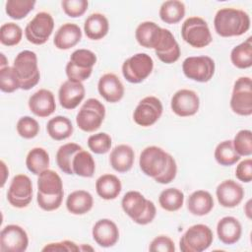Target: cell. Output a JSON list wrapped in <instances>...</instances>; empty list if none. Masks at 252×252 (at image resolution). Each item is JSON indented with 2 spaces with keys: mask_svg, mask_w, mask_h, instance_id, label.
I'll return each mask as SVG.
<instances>
[{
  "mask_svg": "<svg viewBox=\"0 0 252 252\" xmlns=\"http://www.w3.org/2000/svg\"><path fill=\"white\" fill-rule=\"evenodd\" d=\"M250 17L243 10L236 8H221L214 19L217 33L222 37L239 36L250 29Z\"/></svg>",
  "mask_w": 252,
  "mask_h": 252,
  "instance_id": "cell-1",
  "label": "cell"
},
{
  "mask_svg": "<svg viewBox=\"0 0 252 252\" xmlns=\"http://www.w3.org/2000/svg\"><path fill=\"white\" fill-rule=\"evenodd\" d=\"M121 206L125 214L138 224L146 225L154 220L157 209L154 202L145 198L138 191L127 192L121 201Z\"/></svg>",
  "mask_w": 252,
  "mask_h": 252,
  "instance_id": "cell-2",
  "label": "cell"
},
{
  "mask_svg": "<svg viewBox=\"0 0 252 252\" xmlns=\"http://www.w3.org/2000/svg\"><path fill=\"white\" fill-rule=\"evenodd\" d=\"M13 68L20 82V89L29 91L35 87L40 79L37 56L33 51L23 50L16 56Z\"/></svg>",
  "mask_w": 252,
  "mask_h": 252,
  "instance_id": "cell-3",
  "label": "cell"
},
{
  "mask_svg": "<svg viewBox=\"0 0 252 252\" xmlns=\"http://www.w3.org/2000/svg\"><path fill=\"white\" fill-rule=\"evenodd\" d=\"M96 63V55L89 49H77L66 64V75L68 80L83 82L89 79L93 72V67Z\"/></svg>",
  "mask_w": 252,
  "mask_h": 252,
  "instance_id": "cell-4",
  "label": "cell"
},
{
  "mask_svg": "<svg viewBox=\"0 0 252 252\" xmlns=\"http://www.w3.org/2000/svg\"><path fill=\"white\" fill-rule=\"evenodd\" d=\"M181 36L185 42L196 48L208 46L213 40L207 22L196 16L184 21L181 27Z\"/></svg>",
  "mask_w": 252,
  "mask_h": 252,
  "instance_id": "cell-5",
  "label": "cell"
},
{
  "mask_svg": "<svg viewBox=\"0 0 252 252\" xmlns=\"http://www.w3.org/2000/svg\"><path fill=\"white\" fill-rule=\"evenodd\" d=\"M212 229L203 223L190 226L179 240V248L182 252H202L213 243Z\"/></svg>",
  "mask_w": 252,
  "mask_h": 252,
  "instance_id": "cell-6",
  "label": "cell"
},
{
  "mask_svg": "<svg viewBox=\"0 0 252 252\" xmlns=\"http://www.w3.org/2000/svg\"><path fill=\"white\" fill-rule=\"evenodd\" d=\"M104 116V105L96 98H89L81 106L76 116V123L84 132H94L101 126Z\"/></svg>",
  "mask_w": 252,
  "mask_h": 252,
  "instance_id": "cell-7",
  "label": "cell"
},
{
  "mask_svg": "<svg viewBox=\"0 0 252 252\" xmlns=\"http://www.w3.org/2000/svg\"><path fill=\"white\" fill-rule=\"evenodd\" d=\"M170 156L171 155L167 154L159 147H147L142 151L140 155V168L147 176L153 177L155 179L163 173L167 166Z\"/></svg>",
  "mask_w": 252,
  "mask_h": 252,
  "instance_id": "cell-8",
  "label": "cell"
},
{
  "mask_svg": "<svg viewBox=\"0 0 252 252\" xmlns=\"http://www.w3.org/2000/svg\"><path fill=\"white\" fill-rule=\"evenodd\" d=\"M153 69V58L147 53L134 54L122 64L123 77L132 84L142 83L151 75Z\"/></svg>",
  "mask_w": 252,
  "mask_h": 252,
  "instance_id": "cell-9",
  "label": "cell"
},
{
  "mask_svg": "<svg viewBox=\"0 0 252 252\" xmlns=\"http://www.w3.org/2000/svg\"><path fill=\"white\" fill-rule=\"evenodd\" d=\"M230 108L234 113L241 116L252 114V83L250 77H240L234 82Z\"/></svg>",
  "mask_w": 252,
  "mask_h": 252,
  "instance_id": "cell-10",
  "label": "cell"
},
{
  "mask_svg": "<svg viewBox=\"0 0 252 252\" xmlns=\"http://www.w3.org/2000/svg\"><path fill=\"white\" fill-rule=\"evenodd\" d=\"M54 29V20L49 13L39 12L31 20L25 29V35L29 42L41 45L50 37Z\"/></svg>",
  "mask_w": 252,
  "mask_h": 252,
  "instance_id": "cell-11",
  "label": "cell"
},
{
  "mask_svg": "<svg viewBox=\"0 0 252 252\" xmlns=\"http://www.w3.org/2000/svg\"><path fill=\"white\" fill-rule=\"evenodd\" d=\"M216 70L215 61L209 56H190L182 63V71L184 75L193 81L206 83L209 82Z\"/></svg>",
  "mask_w": 252,
  "mask_h": 252,
  "instance_id": "cell-12",
  "label": "cell"
},
{
  "mask_svg": "<svg viewBox=\"0 0 252 252\" xmlns=\"http://www.w3.org/2000/svg\"><path fill=\"white\" fill-rule=\"evenodd\" d=\"M7 200L15 208H26L32 200V183L26 174L13 177L7 192Z\"/></svg>",
  "mask_w": 252,
  "mask_h": 252,
  "instance_id": "cell-13",
  "label": "cell"
},
{
  "mask_svg": "<svg viewBox=\"0 0 252 252\" xmlns=\"http://www.w3.org/2000/svg\"><path fill=\"white\" fill-rule=\"evenodd\" d=\"M162 103L161 101L153 95H149L141 99L136 106L133 119L136 124L149 127L154 125L162 114Z\"/></svg>",
  "mask_w": 252,
  "mask_h": 252,
  "instance_id": "cell-14",
  "label": "cell"
},
{
  "mask_svg": "<svg viewBox=\"0 0 252 252\" xmlns=\"http://www.w3.org/2000/svg\"><path fill=\"white\" fill-rule=\"evenodd\" d=\"M29 245L26 230L18 224H8L0 234V250L2 252H24Z\"/></svg>",
  "mask_w": 252,
  "mask_h": 252,
  "instance_id": "cell-15",
  "label": "cell"
},
{
  "mask_svg": "<svg viewBox=\"0 0 252 252\" xmlns=\"http://www.w3.org/2000/svg\"><path fill=\"white\" fill-rule=\"evenodd\" d=\"M170 106L172 111L180 117H188L195 115L200 107V99L192 90L181 89L177 91L171 97Z\"/></svg>",
  "mask_w": 252,
  "mask_h": 252,
  "instance_id": "cell-16",
  "label": "cell"
},
{
  "mask_svg": "<svg viewBox=\"0 0 252 252\" xmlns=\"http://www.w3.org/2000/svg\"><path fill=\"white\" fill-rule=\"evenodd\" d=\"M85 94L86 90L82 82L67 80L60 86L58 91L60 105L68 110L75 109L84 99Z\"/></svg>",
  "mask_w": 252,
  "mask_h": 252,
  "instance_id": "cell-17",
  "label": "cell"
},
{
  "mask_svg": "<svg viewBox=\"0 0 252 252\" xmlns=\"http://www.w3.org/2000/svg\"><path fill=\"white\" fill-rule=\"evenodd\" d=\"M154 49L158 58L165 64H172L176 62L181 53L179 44L171 32L163 28L161 35Z\"/></svg>",
  "mask_w": 252,
  "mask_h": 252,
  "instance_id": "cell-18",
  "label": "cell"
},
{
  "mask_svg": "<svg viewBox=\"0 0 252 252\" xmlns=\"http://www.w3.org/2000/svg\"><path fill=\"white\" fill-rule=\"evenodd\" d=\"M218 202L224 208L238 206L244 197L243 187L234 180L227 179L220 183L216 190Z\"/></svg>",
  "mask_w": 252,
  "mask_h": 252,
  "instance_id": "cell-19",
  "label": "cell"
},
{
  "mask_svg": "<svg viewBox=\"0 0 252 252\" xmlns=\"http://www.w3.org/2000/svg\"><path fill=\"white\" fill-rule=\"evenodd\" d=\"M30 110L38 117H48L56 109L54 94L51 91L40 89L29 98Z\"/></svg>",
  "mask_w": 252,
  "mask_h": 252,
  "instance_id": "cell-20",
  "label": "cell"
},
{
  "mask_svg": "<svg viewBox=\"0 0 252 252\" xmlns=\"http://www.w3.org/2000/svg\"><path fill=\"white\" fill-rule=\"evenodd\" d=\"M94 240L101 247H111L119 239V229L114 221L109 219L98 220L92 230Z\"/></svg>",
  "mask_w": 252,
  "mask_h": 252,
  "instance_id": "cell-21",
  "label": "cell"
},
{
  "mask_svg": "<svg viewBox=\"0 0 252 252\" xmlns=\"http://www.w3.org/2000/svg\"><path fill=\"white\" fill-rule=\"evenodd\" d=\"M97 91L106 101L112 103L118 102L124 95V86L113 73H106L99 78Z\"/></svg>",
  "mask_w": 252,
  "mask_h": 252,
  "instance_id": "cell-22",
  "label": "cell"
},
{
  "mask_svg": "<svg viewBox=\"0 0 252 252\" xmlns=\"http://www.w3.org/2000/svg\"><path fill=\"white\" fill-rule=\"evenodd\" d=\"M217 233L219 239L226 245L236 243L242 233V226L240 221L231 216L221 218L217 224Z\"/></svg>",
  "mask_w": 252,
  "mask_h": 252,
  "instance_id": "cell-23",
  "label": "cell"
},
{
  "mask_svg": "<svg viewBox=\"0 0 252 252\" xmlns=\"http://www.w3.org/2000/svg\"><path fill=\"white\" fill-rule=\"evenodd\" d=\"M82 38L80 27L73 23L63 24L56 32L53 39L55 47L61 50H67L77 45Z\"/></svg>",
  "mask_w": 252,
  "mask_h": 252,
  "instance_id": "cell-24",
  "label": "cell"
},
{
  "mask_svg": "<svg viewBox=\"0 0 252 252\" xmlns=\"http://www.w3.org/2000/svg\"><path fill=\"white\" fill-rule=\"evenodd\" d=\"M37 194L42 196H56L64 194L63 182L57 172L52 169H46L38 175Z\"/></svg>",
  "mask_w": 252,
  "mask_h": 252,
  "instance_id": "cell-25",
  "label": "cell"
},
{
  "mask_svg": "<svg viewBox=\"0 0 252 252\" xmlns=\"http://www.w3.org/2000/svg\"><path fill=\"white\" fill-rule=\"evenodd\" d=\"M135 159V154L132 147L128 145H118L110 153L109 162L112 168L120 173L129 171Z\"/></svg>",
  "mask_w": 252,
  "mask_h": 252,
  "instance_id": "cell-26",
  "label": "cell"
},
{
  "mask_svg": "<svg viewBox=\"0 0 252 252\" xmlns=\"http://www.w3.org/2000/svg\"><path fill=\"white\" fill-rule=\"evenodd\" d=\"M161 32L162 28L158 26L156 23L146 21L137 27L135 31V37L141 46L154 49L161 35Z\"/></svg>",
  "mask_w": 252,
  "mask_h": 252,
  "instance_id": "cell-27",
  "label": "cell"
},
{
  "mask_svg": "<svg viewBox=\"0 0 252 252\" xmlns=\"http://www.w3.org/2000/svg\"><path fill=\"white\" fill-rule=\"evenodd\" d=\"M93 205L92 194L85 190L73 191L66 199V208L73 215H85L92 210Z\"/></svg>",
  "mask_w": 252,
  "mask_h": 252,
  "instance_id": "cell-28",
  "label": "cell"
},
{
  "mask_svg": "<svg viewBox=\"0 0 252 252\" xmlns=\"http://www.w3.org/2000/svg\"><path fill=\"white\" fill-rule=\"evenodd\" d=\"M214 208V199L211 193L205 190L194 191L187 200V209L194 216L208 215Z\"/></svg>",
  "mask_w": 252,
  "mask_h": 252,
  "instance_id": "cell-29",
  "label": "cell"
},
{
  "mask_svg": "<svg viewBox=\"0 0 252 252\" xmlns=\"http://www.w3.org/2000/svg\"><path fill=\"white\" fill-rule=\"evenodd\" d=\"M109 31L107 18L100 13L91 14L85 21L84 32L90 39L98 40L104 37Z\"/></svg>",
  "mask_w": 252,
  "mask_h": 252,
  "instance_id": "cell-30",
  "label": "cell"
},
{
  "mask_svg": "<svg viewBox=\"0 0 252 252\" xmlns=\"http://www.w3.org/2000/svg\"><path fill=\"white\" fill-rule=\"evenodd\" d=\"M95 190L97 195L104 200H113L118 197L122 190V184L119 178L113 174H103L95 181Z\"/></svg>",
  "mask_w": 252,
  "mask_h": 252,
  "instance_id": "cell-31",
  "label": "cell"
},
{
  "mask_svg": "<svg viewBox=\"0 0 252 252\" xmlns=\"http://www.w3.org/2000/svg\"><path fill=\"white\" fill-rule=\"evenodd\" d=\"M47 134L55 141H62L69 138L74 131L72 122L65 116H55L46 125Z\"/></svg>",
  "mask_w": 252,
  "mask_h": 252,
  "instance_id": "cell-32",
  "label": "cell"
},
{
  "mask_svg": "<svg viewBox=\"0 0 252 252\" xmlns=\"http://www.w3.org/2000/svg\"><path fill=\"white\" fill-rule=\"evenodd\" d=\"M49 155L43 148L32 149L26 158V165L28 169L34 175H39L42 171L48 169Z\"/></svg>",
  "mask_w": 252,
  "mask_h": 252,
  "instance_id": "cell-33",
  "label": "cell"
},
{
  "mask_svg": "<svg viewBox=\"0 0 252 252\" xmlns=\"http://www.w3.org/2000/svg\"><path fill=\"white\" fill-rule=\"evenodd\" d=\"M185 16V5L178 0H168L159 8V18L165 24H177Z\"/></svg>",
  "mask_w": 252,
  "mask_h": 252,
  "instance_id": "cell-34",
  "label": "cell"
},
{
  "mask_svg": "<svg viewBox=\"0 0 252 252\" xmlns=\"http://www.w3.org/2000/svg\"><path fill=\"white\" fill-rule=\"evenodd\" d=\"M231 63L239 69H247L252 66V37H248L242 43L232 48L230 52Z\"/></svg>",
  "mask_w": 252,
  "mask_h": 252,
  "instance_id": "cell-35",
  "label": "cell"
},
{
  "mask_svg": "<svg viewBox=\"0 0 252 252\" xmlns=\"http://www.w3.org/2000/svg\"><path fill=\"white\" fill-rule=\"evenodd\" d=\"M83 150V148L76 143H67L62 145L56 153V162L58 167L66 174H74L72 168V161L75 155Z\"/></svg>",
  "mask_w": 252,
  "mask_h": 252,
  "instance_id": "cell-36",
  "label": "cell"
},
{
  "mask_svg": "<svg viewBox=\"0 0 252 252\" xmlns=\"http://www.w3.org/2000/svg\"><path fill=\"white\" fill-rule=\"evenodd\" d=\"M74 174L82 177H92L95 170V162L93 156L84 150L79 151L72 161Z\"/></svg>",
  "mask_w": 252,
  "mask_h": 252,
  "instance_id": "cell-37",
  "label": "cell"
},
{
  "mask_svg": "<svg viewBox=\"0 0 252 252\" xmlns=\"http://www.w3.org/2000/svg\"><path fill=\"white\" fill-rule=\"evenodd\" d=\"M160 207L167 212L178 211L184 203V194L177 188H167L160 192L158 197Z\"/></svg>",
  "mask_w": 252,
  "mask_h": 252,
  "instance_id": "cell-38",
  "label": "cell"
},
{
  "mask_svg": "<svg viewBox=\"0 0 252 252\" xmlns=\"http://www.w3.org/2000/svg\"><path fill=\"white\" fill-rule=\"evenodd\" d=\"M215 158L220 165L230 166L240 159V156L235 152L232 141L225 140L216 147Z\"/></svg>",
  "mask_w": 252,
  "mask_h": 252,
  "instance_id": "cell-39",
  "label": "cell"
},
{
  "mask_svg": "<svg viewBox=\"0 0 252 252\" xmlns=\"http://www.w3.org/2000/svg\"><path fill=\"white\" fill-rule=\"evenodd\" d=\"M35 3L33 0H8L5 4V11L10 18L21 20L33 10Z\"/></svg>",
  "mask_w": 252,
  "mask_h": 252,
  "instance_id": "cell-40",
  "label": "cell"
},
{
  "mask_svg": "<svg viewBox=\"0 0 252 252\" xmlns=\"http://www.w3.org/2000/svg\"><path fill=\"white\" fill-rule=\"evenodd\" d=\"M23 36L21 27L15 23H5L0 28V41L3 45L14 46L20 43Z\"/></svg>",
  "mask_w": 252,
  "mask_h": 252,
  "instance_id": "cell-41",
  "label": "cell"
},
{
  "mask_svg": "<svg viewBox=\"0 0 252 252\" xmlns=\"http://www.w3.org/2000/svg\"><path fill=\"white\" fill-rule=\"evenodd\" d=\"M235 152L240 157H249L252 155V132L244 129L237 132L232 141Z\"/></svg>",
  "mask_w": 252,
  "mask_h": 252,
  "instance_id": "cell-42",
  "label": "cell"
},
{
  "mask_svg": "<svg viewBox=\"0 0 252 252\" xmlns=\"http://www.w3.org/2000/svg\"><path fill=\"white\" fill-rule=\"evenodd\" d=\"M111 137L104 132L91 135L88 139L89 149L97 155L106 154L111 148Z\"/></svg>",
  "mask_w": 252,
  "mask_h": 252,
  "instance_id": "cell-43",
  "label": "cell"
},
{
  "mask_svg": "<svg viewBox=\"0 0 252 252\" xmlns=\"http://www.w3.org/2000/svg\"><path fill=\"white\" fill-rule=\"evenodd\" d=\"M0 89L4 93H13L20 89V82L13 66L0 69Z\"/></svg>",
  "mask_w": 252,
  "mask_h": 252,
  "instance_id": "cell-44",
  "label": "cell"
},
{
  "mask_svg": "<svg viewBox=\"0 0 252 252\" xmlns=\"http://www.w3.org/2000/svg\"><path fill=\"white\" fill-rule=\"evenodd\" d=\"M17 132L24 139H32L39 132L38 122L31 116H23L17 122Z\"/></svg>",
  "mask_w": 252,
  "mask_h": 252,
  "instance_id": "cell-45",
  "label": "cell"
},
{
  "mask_svg": "<svg viewBox=\"0 0 252 252\" xmlns=\"http://www.w3.org/2000/svg\"><path fill=\"white\" fill-rule=\"evenodd\" d=\"M61 6L68 17L78 18L86 13L89 2L87 0H63Z\"/></svg>",
  "mask_w": 252,
  "mask_h": 252,
  "instance_id": "cell-46",
  "label": "cell"
},
{
  "mask_svg": "<svg viewBox=\"0 0 252 252\" xmlns=\"http://www.w3.org/2000/svg\"><path fill=\"white\" fill-rule=\"evenodd\" d=\"M63 195H56V196H42L36 194V202L40 209L46 212H51L57 210L63 201Z\"/></svg>",
  "mask_w": 252,
  "mask_h": 252,
  "instance_id": "cell-47",
  "label": "cell"
},
{
  "mask_svg": "<svg viewBox=\"0 0 252 252\" xmlns=\"http://www.w3.org/2000/svg\"><path fill=\"white\" fill-rule=\"evenodd\" d=\"M149 250L153 252H174L175 245L171 238H169L168 236L159 235L152 240Z\"/></svg>",
  "mask_w": 252,
  "mask_h": 252,
  "instance_id": "cell-48",
  "label": "cell"
},
{
  "mask_svg": "<svg viewBox=\"0 0 252 252\" xmlns=\"http://www.w3.org/2000/svg\"><path fill=\"white\" fill-rule=\"evenodd\" d=\"M235 176L238 180L248 183L252 180V159L246 158L238 163L235 169Z\"/></svg>",
  "mask_w": 252,
  "mask_h": 252,
  "instance_id": "cell-49",
  "label": "cell"
},
{
  "mask_svg": "<svg viewBox=\"0 0 252 252\" xmlns=\"http://www.w3.org/2000/svg\"><path fill=\"white\" fill-rule=\"evenodd\" d=\"M176 173H177L176 161L173 158V157L170 156L165 170L163 171V173L161 175H159L158 177L155 178V180L158 183H160V184H167V183H170L175 178Z\"/></svg>",
  "mask_w": 252,
  "mask_h": 252,
  "instance_id": "cell-50",
  "label": "cell"
},
{
  "mask_svg": "<svg viewBox=\"0 0 252 252\" xmlns=\"http://www.w3.org/2000/svg\"><path fill=\"white\" fill-rule=\"evenodd\" d=\"M80 247L73 241L70 240H64L60 242H55V243H49L46 244L43 248L42 251H79Z\"/></svg>",
  "mask_w": 252,
  "mask_h": 252,
  "instance_id": "cell-51",
  "label": "cell"
},
{
  "mask_svg": "<svg viewBox=\"0 0 252 252\" xmlns=\"http://www.w3.org/2000/svg\"><path fill=\"white\" fill-rule=\"evenodd\" d=\"M1 166H2V171H3V177H2V181H1V187L4 186L5 182H6V176L9 175V170L5 164V162L2 160L1 161Z\"/></svg>",
  "mask_w": 252,
  "mask_h": 252,
  "instance_id": "cell-52",
  "label": "cell"
},
{
  "mask_svg": "<svg viewBox=\"0 0 252 252\" xmlns=\"http://www.w3.org/2000/svg\"><path fill=\"white\" fill-rule=\"evenodd\" d=\"M1 58H2V62H1V68H3V67H6L5 65H6V58H5V55L3 54V53H1Z\"/></svg>",
  "mask_w": 252,
  "mask_h": 252,
  "instance_id": "cell-53",
  "label": "cell"
}]
</instances>
